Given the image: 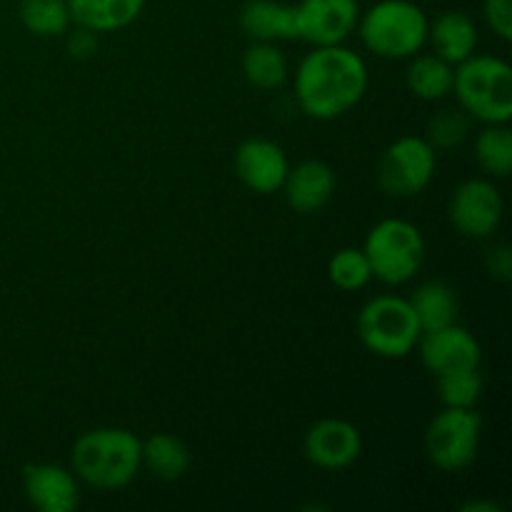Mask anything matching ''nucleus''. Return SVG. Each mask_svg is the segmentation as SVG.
Returning a JSON list of instances; mask_svg holds the SVG:
<instances>
[{
	"label": "nucleus",
	"instance_id": "6ab92c4d",
	"mask_svg": "<svg viewBox=\"0 0 512 512\" xmlns=\"http://www.w3.org/2000/svg\"><path fill=\"white\" fill-rule=\"evenodd\" d=\"M140 463H143V468L153 478L163 480V483H175V480H180L190 470L193 453H190V448L178 435L155 433L143 440Z\"/></svg>",
	"mask_w": 512,
	"mask_h": 512
},
{
	"label": "nucleus",
	"instance_id": "423d86ee",
	"mask_svg": "<svg viewBox=\"0 0 512 512\" xmlns=\"http://www.w3.org/2000/svg\"><path fill=\"white\" fill-rule=\"evenodd\" d=\"M373 278L385 285H405L425 263L423 230L403 218H385L368 230L363 243Z\"/></svg>",
	"mask_w": 512,
	"mask_h": 512
},
{
	"label": "nucleus",
	"instance_id": "b1692460",
	"mask_svg": "<svg viewBox=\"0 0 512 512\" xmlns=\"http://www.w3.org/2000/svg\"><path fill=\"white\" fill-rule=\"evenodd\" d=\"M18 18L38 38H60L70 28L68 0H20Z\"/></svg>",
	"mask_w": 512,
	"mask_h": 512
},
{
	"label": "nucleus",
	"instance_id": "1a4fd4ad",
	"mask_svg": "<svg viewBox=\"0 0 512 512\" xmlns=\"http://www.w3.org/2000/svg\"><path fill=\"white\" fill-rule=\"evenodd\" d=\"M448 215L460 235L473 240L490 238L500 228L505 215L503 195L488 178H470L450 195Z\"/></svg>",
	"mask_w": 512,
	"mask_h": 512
},
{
	"label": "nucleus",
	"instance_id": "9b49d317",
	"mask_svg": "<svg viewBox=\"0 0 512 512\" xmlns=\"http://www.w3.org/2000/svg\"><path fill=\"white\" fill-rule=\"evenodd\" d=\"M363 453V435L350 420L323 418L308 428L303 438V455L310 465L328 473L350 468Z\"/></svg>",
	"mask_w": 512,
	"mask_h": 512
},
{
	"label": "nucleus",
	"instance_id": "6e6552de",
	"mask_svg": "<svg viewBox=\"0 0 512 512\" xmlns=\"http://www.w3.org/2000/svg\"><path fill=\"white\" fill-rule=\"evenodd\" d=\"M438 150L423 135H403L378 160V185L390 198H413L433 183Z\"/></svg>",
	"mask_w": 512,
	"mask_h": 512
},
{
	"label": "nucleus",
	"instance_id": "dca6fc26",
	"mask_svg": "<svg viewBox=\"0 0 512 512\" xmlns=\"http://www.w3.org/2000/svg\"><path fill=\"white\" fill-rule=\"evenodd\" d=\"M240 28L255 43L298 40L295 5L280 3V0H248L240 8Z\"/></svg>",
	"mask_w": 512,
	"mask_h": 512
},
{
	"label": "nucleus",
	"instance_id": "5701e85b",
	"mask_svg": "<svg viewBox=\"0 0 512 512\" xmlns=\"http://www.w3.org/2000/svg\"><path fill=\"white\" fill-rule=\"evenodd\" d=\"M475 160L490 178H508L512 173V130L508 123L485 125L475 138Z\"/></svg>",
	"mask_w": 512,
	"mask_h": 512
},
{
	"label": "nucleus",
	"instance_id": "7ed1b4c3",
	"mask_svg": "<svg viewBox=\"0 0 512 512\" xmlns=\"http://www.w3.org/2000/svg\"><path fill=\"white\" fill-rule=\"evenodd\" d=\"M355 30L373 55L405 60L425 48L430 20L413 0H378L373 8L360 13Z\"/></svg>",
	"mask_w": 512,
	"mask_h": 512
},
{
	"label": "nucleus",
	"instance_id": "c756f323",
	"mask_svg": "<svg viewBox=\"0 0 512 512\" xmlns=\"http://www.w3.org/2000/svg\"><path fill=\"white\" fill-rule=\"evenodd\" d=\"M68 50L75 58H90V55H95V50H98V33L78 28L68 38Z\"/></svg>",
	"mask_w": 512,
	"mask_h": 512
},
{
	"label": "nucleus",
	"instance_id": "412c9836",
	"mask_svg": "<svg viewBox=\"0 0 512 512\" xmlns=\"http://www.w3.org/2000/svg\"><path fill=\"white\" fill-rule=\"evenodd\" d=\"M455 80V65L443 60L440 55H413L405 73V83L408 90L420 100H443L453 93Z\"/></svg>",
	"mask_w": 512,
	"mask_h": 512
},
{
	"label": "nucleus",
	"instance_id": "f257e3e1",
	"mask_svg": "<svg viewBox=\"0 0 512 512\" xmlns=\"http://www.w3.org/2000/svg\"><path fill=\"white\" fill-rule=\"evenodd\" d=\"M368 65L345 45H320L303 60L293 78L295 100L313 120H335L355 108L368 93Z\"/></svg>",
	"mask_w": 512,
	"mask_h": 512
},
{
	"label": "nucleus",
	"instance_id": "4be33fe9",
	"mask_svg": "<svg viewBox=\"0 0 512 512\" xmlns=\"http://www.w3.org/2000/svg\"><path fill=\"white\" fill-rule=\"evenodd\" d=\"M243 75L253 88L278 90L288 83V58L275 43H253L243 53Z\"/></svg>",
	"mask_w": 512,
	"mask_h": 512
},
{
	"label": "nucleus",
	"instance_id": "f8f14e48",
	"mask_svg": "<svg viewBox=\"0 0 512 512\" xmlns=\"http://www.w3.org/2000/svg\"><path fill=\"white\" fill-rule=\"evenodd\" d=\"M415 348L420 350V360H423L425 370L433 373L435 378L443 373H453V370L480 368L483 365V345L468 328L458 323L428 330V333L420 335Z\"/></svg>",
	"mask_w": 512,
	"mask_h": 512
},
{
	"label": "nucleus",
	"instance_id": "39448f33",
	"mask_svg": "<svg viewBox=\"0 0 512 512\" xmlns=\"http://www.w3.org/2000/svg\"><path fill=\"white\" fill-rule=\"evenodd\" d=\"M418 318L408 298L400 295H375L358 313V338L368 353L385 360H403L418 345Z\"/></svg>",
	"mask_w": 512,
	"mask_h": 512
},
{
	"label": "nucleus",
	"instance_id": "f3484780",
	"mask_svg": "<svg viewBox=\"0 0 512 512\" xmlns=\"http://www.w3.org/2000/svg\"><path fill=\"white\" fill-rule=\"evenodd\" d=\"M428 40L433 43L435 55L458 65L478 48V25L465 10H445L430 23Z\"/></svg>",
	"mask_w": 512,
	"mask_h": 512
},
{
	"label": "nucleus",
	"instance_id": "4468645a",
	"mask_svg": "<svg viewBox=\"0 0 512 512\" xmlns=\"http://www.w3.org/2000/svg\"><path fill=\"white\" fill-rule=\"evenodd\" d=\"M25 500L38 512H75L80 505V485L73 470L55 463L23 465Z\"/></svg>",
	"mask_w": 512,
	"mask_h": 512
},
{
	"label": "nucleus",
	"instance_id": "20e7f679",
	"mask_svg": "<svg viewBox=\"0 0 512 512\" xmlns=\"http://www.w3.org/2000/svg\"><path fill=\"white\" fill-rule=\"evenodd\" d=\"M453 93L460 110L485 125L512 120V68L495 55H470L455 65Z\"/></svg>",
	"mask_w": 512,
	"mask_h": 512
},
{
	"label": "nucleus",
	"instance_id": "2eb2a0df",
	"mask_svg": "<svg viewBox=\"0 0 512 512\" xmlns=\"http://www.w3.org/2000/svg\"><path fill=\"white\" fill-rule=\"evenodd\" d=\"M338 188V175L325 160H303L288 170L283 183L285 200L295 213H318L333 200Z\"/></svg>",
	"mask_w": 512,
	"mask_h": 512
},
{
	"label": "nucleus",
	"instance_id": "393cba45",
	"mask_svg": "<svg viewBox=\"0 0 512 512\" xmlns=\"http://www.w3.org/2000/svg\"><path fill=\"white\" fill-rule=\"evenodd\" d=\"M438 398L443 408H475L483 398L485 380L480 368L453 370V373L438 375Z\"/></svg>",
	"mask_w": 512,
	"mask_h": 512
},
{
	"label": "nucleus",
	"instance_id": "cd10ccee",
	"mask_svg": "<svg viewBox=\"0 0 512 512\" xmlns=\"http://www.w3.org/2000/svg\"><path fill=\"white\" fill-rule=\"evenodd\" d=\"M483 15L500 40H512V0H483Z\"/></svg>",
	"mask_w": 512,
	"mask_h": 512
},
{
	"label": "nucleus",
	"instance_id": "c85d7f7f",
	"mask_svg": "<svg viewBox=\"0 0 512 512\" xmlns=\"http://www.w3.org/2000/svg\"><path fill=\"white\" fill-rule=\"evenodd\" d=\"M485 265H488V273L500 283L512 280V253L508 245H495L485 258Z\"/></svg>",
	"mask_w": 512,
	"mask_h": 512
},
{
	"label": "nucleus",
	"instance_id": "bb28decb",
	"mask_svg": "<svg viewBox=\"0 0 512 512\" xmlns=\"http://www.w3.org/2000/svg\"><path fill=\"white\" fill-rule=\"evenodd\" d=\"M470 133V115L465 110H440L428 120V140L435 150H450L465 143Z\"/></svg>",
	"mask_w": 512,
	"mask_h": 512
},
{
	"label": "nucleus",
	"instance_id": "a211bd4d",
	"mask_svg": "<svg viewBox=\"0 0 512 512\" xmlns=\"http://www.w3.org/2000/svg\"><path fill=\"white\" fill-rule=\"evenodd\" d=\"M145 0H68L70 20L93 33H115L140 18Z\"/></svg>",
	"mask_w": 512,
	"mask_h": 512
},
{
	"label": "nucleus",
	"instance_id": "aec40b11",
	"mask_svg": "<svg viewBox=\"0 0 512 512\" xmlns=\"http://www.w3.org/2000/svg\"><path fill=\"white\" fill-rule=\"evenodd\" d=\"M408 300L423 333L458 323L460 300L455 290L443 280H428V283L418 285Z\"/></svg>",
	"mask_w": 512,
	"mask_h": 512
},
{
	"label": "nucleus",
	"instance_id": "a878e982",
	"mask_svg": "<svg viewBox=\"0 0 512 512\" xmlns=\"http://www.w3.org/2000/svg\"><path fill=\"white\" fill-rule=\"evenodd\" d=\"M328 278L330 283L345 293H355L363 290L365 285L373 280V270H370L368 255L363 248H340L328 260Z\"/></svg>",
	"mask_w": 512,
	"mask_h": 512
},
{
	"label": "nucleus",
	"instance_id": "9d476101",
	"mask_svg": "<svg viewBox=\"0 0 512 512\" xmlns=\"http://www.w3.org/2000/svg\"><path fill=\"white\" fill-rule=\"evenodd\" d=\"M360 20L358 0H300L295 5V33L313 48L343 45Z\"/></svg>",
	"mask_w": 512,
	"mask_h": 512
},
{
	"label": "nucleus",
	"instance_id": "7c9ffc66",
	"mask_svg": "<svg viewBox=\"0 0 512 512\" xmlns=\"http://www.w3.org/2000/svg\"><path fill=\"white\" fill-rule=\"evenodd\" d=\"M463 512H500L503 508H500L498 503H493V500H478V503H465L463 508H460Z\"/></svg>",
	"mask_w": 512,
	"mask_h": 512
},
{
	"label": "nucleus",
	"instance_id": "ddd939ff",
	"mask_svg": "<svg viewBox=\"0 0 512 512\" xmlns=\"http://www.w3.org/2000/svg\"><path fill=\"white\" fill-rule=\"evenodd\" d=\"M235 175L248 190L260 195L278 193L288 178V153L275 140L248 138L235 150Z\"/></svg>",
	"mask_w": 512,
	"mask_h": 512
},
{
	"label": "nucleus",
	"instance_id": "f03ea898",
	"mask_svg": "<svg viewBox=\"0 0 512 512\" xmlns=\"http://www.w3.org/2000/svg\"><path fill=\"white\" fill-rule=\"evenodd\" d=\"M143 440L125 428H95L70 448V470L95 490H120L138 478Z\"/></svg>",
	"mask_w": 512,
	"mask_h": 512
},
{
	"label": "nucleus",
	"instance_id": "0eeeda50",
	"mask_svg": "<svg viewBox=\"0 0 512 512\" xmlns=\"http://www.w3.org/2000/svg\"><path fill=\"white\" fill-rule=\"evenodd\" d=\"M483 418L475 408H443L428 423L423 448L443 473H460L478 460Z\"/></svg>",
	"mask_w": 512,
	"mask_h": 512
}]
</instances>
